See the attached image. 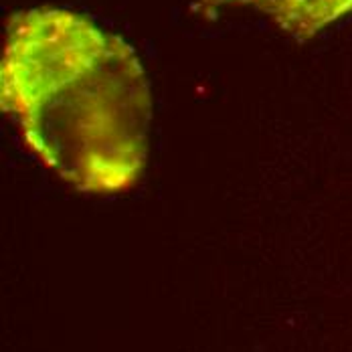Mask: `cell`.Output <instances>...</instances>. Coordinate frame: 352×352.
<instances>
[{"instance_id": "cell-1", "label": "cell", "mask_w": 352, "mask_h": 352, "mask_svg": "<svg viewBox=\"0 0 352 352\" xmlns=\"http://www.w3.org/2000/svg\"><path fill=\"white\" fill-rule=\"evenodd\" d=\"M0 107L27 148L85 195H120L144 175L152 89L134 47L81 12L35 6L6 23Z\"/></svg>"}, {"instance_id": "cell-2", "label": "cell", "mask_w": 352, "mask_h": 352, "mask_svg": "<svg viewBox=\"0 0 352 352\" xmlns=\"http://www.w3.org/2000/svg\"><path fill=\"white\" fill-rule=\"evenodd\" d=\"M223 8H251L270 19L283 35L308 43L352 14V0H195V10L203 16Z\"/></svg>"}]
</instances>
